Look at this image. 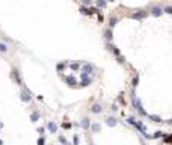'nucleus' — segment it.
Masks as SVG:
<instances>
[{
    "label": "nucleus",
    "mask_w": 172,
    "mask_h": 145,
    "mask_svg": "<svg viewBox=\"0 0 172 145\" xmlns=\"http://www.w3.org/2000/svg\"><path fill=\"white\" fill-rule=\"evenodd\" d=\"M107 2H115V0H107Z\"/></svg>",
    "instance_id": "31"
},
{
    "label": "nucleus",
    "mask_w": 172,
    "mask_h": 145,
    "mask_svg": "<svg viewBox=\"0 0 172 145\" xmlns=\"http://www.w3.org/2000/svg\"><path fill=\"white\" fill-rule=\"evenodd\" d=\"M146 15H148L146 11H143V9H137V11H134V12L131 14V18H134V20H143Z\"/></svg>",
    "instance_id": "2"
},
{
    "label": "nucleus",
    "mask_w": 172,
    "mask_h": 145,
    "mask_svg": "<svg viewBox=\"0 0 172 145\" xmlns=\"http://www.w3.org/2000/svg\"><path fill=\"white\" fill-rule=\"evenodd\" d=\"M2 144H3V142H2V139H0V145H2Z\"/></svg>",
    "instance_id": "32"
},
{
    "label": "nucleus",
    "mask_w": 172,
    "mask_h": 145,
    "mask_svg": "<svg viewBox=\"0 0 172 145\" xmlns=\"http://www.w3.org/2000/svg\"><path fill=\"white\" fill-rule=\"evenodd\" d=\"M0 52H2V53H6L8 52V46L5 42H0Z\"/></svg>",
    "instance_id": "19"
},
{
    "label": "nucleus",
    "mask_w": 172,
    "mask_h": 145,
    "mask_svg": "<svg viewBox=\"0 0 172 145\" xmlns=\"http://www.w3.org/2000/svg\"><path fill=\"white\" fill-rule=\"evenodd\" d=\"M148 118H150L151 121H154V122H162V118L157 116V115H148Z\"/></svg>",
    "instance_id": "14"
},
{
    "label": "nucleus",
    "mask_w": 172,
    "mask_h": 145,
    "mask_svg": "<svg viewBox=\"0 0 172 145\" xmlns=\"http://www.w3.org/2000/svg\"><path fill=\"white\" fill-rule=\"evenodd\" d=\"M62 127H64V129H71V124H70V122H64Z\"/></svg>",
    "instance_id": "27"
},
{
    "label": "nucleus",
    "mask_w": 172,
    "mask_h": 145,
    "mask_svg": "<svg viewBox=\"0 0 172 145\" xmlns=\"http://www.w3.org/2000/svg\"><path fill=\"white\" fill-rule=\"evenodd\" d=\"M92 130L97 133V132H100V125L98 124H92Z\"/></svg>",
    "instance_id": "25"
},
{
    "label": "nucleus",
    "mask_w": 172,
    "mask_h": 145,
    "mask_svg": "<svg viewBox=\"0 0 172 145\" xmlns=\"http://www.w3.org/2000/svg\"><path fill=\"white\" fill-rule=\"evenodd\" d=\"M70 66H71V70H73V71H77V70L80 68V65H79V64H71Z\"/></svg>",
    "instance_id": "23"
},
{
    "label": "nucleus",
    "mask_w": 172,
    "mask_h": 145,
    "mask_svg": "<svg viewBox=\"0 0 172 145\" xmlns=\"http://www.w3.org/2000/svg\"><path fill=\"white\" fill-rule=\"evenodd\" d=\"M104 38H106V40H107L109 42H110V41L113 40V33H112V29H110V27L104 30Z\"/></svg>",
    "instance_id": "10"
},
{
    "label": "nucleus",
    "mask_w": 172,
    "mask_h": 145,
    "mask_svg": "<svg viewBox=\"0 0 172 145\" xmlns=\"http://www.w3.org/2000/svg\"><path fill=\"white\" fill-rule=\"evenodd\" d=\"M82 2H83V5H91L92 0H82Z\"/></svg>",
    "instance_id": "30"
},
{
    "label": "nucleus",
    "mask_w": 172,
    "mask_h": 145,
    "mask_svg": "<svg viewBox=\"0 0 172 145\" xmlns=\"http://www.w3.org/2000/svg\"><path fill=\"white\" fill-rule=\"evenodd\" d=\"M80 12H82L83 15H91V12H89V8H86V6H82V8H80Z\"/></svg>",
    "instance_id": "16"
},
{
    "label": "nucleus",
    "mask_w": 172,
    "mask_h": 145,
    "mask_svg": "<svg viewBox=\"0 0 172 145\" xmlns=\"http://www.w3.org/2000/svg\"><path fill=\"white\" fill-rule=\"evenodd\" d=\"M150 14L154 15V17H160L163 14V8L160 5H151L150 6Z\"/></svg>",
    "instance_id": "1"
},
{
    "label": "nucleus",
    "mask_w": 172,
    "mask_h": 145,
    "mask_svg": "<svg viewBox=\"0 0 172 145\" xmlns=\"http://www.w3.org/2000/svg\"><path fill=\"white\" fill-rule=\"evenodd\" d=\"M118 21H119L118 17H110V18H109V27H110V29H112V27H115Z\"/></svg>",
    "instance_id": "12"
},
{
    "label": "nucleus",
    "mask_w": 172,
    "mask_h": 145,
    "mask_svg": "<svg viewBox=\"0 0 172 145\" xmlns=\"http://www.w3.org/2000/svg\"><path fill=\"white\" fill-rule=\"evenodd\" d=\"M91 112H92V113H101L103 112V106L100 103L92 104V106H91Z\"/></svg>",
    "instance_id": "8"
},
{
    "label": "nucleus",
    "mask_w": 172,
    "mask_h": 145,
    "mask_svg": "<svg viewBox=\"0 0 172 145\" xmlns=\"http://www.w3.org/2000/svg\"><path fill=\"white\" fill-rule=\"evenodd\" d=\"M73 141H74V145H79V136H74Z\"/></svg>",
    "instance_id": "29"
},
{
    "label": "nucleus",
    "mask_w": 172,
    "mask_h": 145,
    "mask_svg": "<svg viewBox=\"0 0 172 145\" xmlns=\"http://www.w3.org/2000/svg\"><path fill=\"white\" fill-rule=\"evenodd\" d=\"M163 12H165V14L172 15V6H165V8H163Z\"/></svg>",
    "instance_id": "20"
},
{
    "label": "nucleus",
    "mask_w": 172,
    "mask_h": 145,
    "mask_svg": "<svg viewBox=\"0 0 172 145\" xmlns=\"http://www.w3.org/2000/svg\"><path fill=\"white\" fill-rule=\"evenodd\" d=\"M30 119H32L33 122H36V121L39 119V113H38V112H33V113L30 115Z\"/></svg>",
    "instance_id": "17"
},
{
    "label": "nucleus",
    "mask_w": 172,
    "mask_h": 145,
    "mask_svg": "<svg viewBox=\"0 0 172 145\" xmlns=\"http://www.w3.org/2000/svg\"><path fill=\"white\" fill-rule=\"evenodd\" d=\"M64 80L68 83L70 86H76L77 85V80L74 79V77H71V76H66V77H64Z\"/></svg>",
    "instance_id": "9"
},
{
    "label": "nucleus",
    "mask_w": 172,
    "mask_h": 145,
    "mask_svg": "<svg viewBox=\"0 0 172 145\" xmlns=\"http://www.w3.org/2000/svg\"><path fill=\"white\" fill-rule=\"evenodd\" d=\"M106 47H107V50H109V52H112V53L115 54V56H119V54H121V52L118 50V47H116V46H113V44H110V42H109Z\"/></svg>",
    "instance_id": "7"
},
{
    "label": "nucleus",
    "mask_w": 172,
    "mask_h": 145,
    "mask_svg": "<svg viewBox=\"0 0 172 145\" xmlns=\"http://www.w3.org/2000/svg\"><path fill=\"white\" fill-rule=\"evenodd\" d=\"M106 121H107V125H110V127H115V125H116V119L112 118V116H109Z\"/></svg>",
    "instance_id": "13"
},
{
    "label": "nucleus",
    "mask_w": 172,
    "mask_h": 145,
    "mask_svg": "<svg viewBox=\"0 0 172 145\" xmlns=\"http://www.w3.org/2000/svg\"><path fill=\"white\" fill-rule=\"evenodd\" d=\"M11 76H12V79L17 82V85H23V82H21V77H20V72H18V70H12V72H11Z\"/></svg>",
    "instance_id": "6"
},
{
    "label": "nucleus",
    "mask_w": 172,
    "mask_h": 145,
    "mask_svg": "<svg viewBox=\"0 0 172 145\" xmlns=\"http://www.w3.org/2000/svg\"><path fill=\"white\" fill-rule=\"evenodd\" d=\"M47 129L50 130V133H56V132H57V125L54 124L53 121H48V124H47Z\"/></svg>",
    "instance_id": "11"
},
{
    "label": "nucleus",
    "mask_w": 172,
    "mask_h": 145,
    "mask_svg": "<svg viewBox=\"0 0 172 145\" xmlns=\"http://www.w3.org/2000/svg\"><path fill=\"white\" fill-rule=\"evenodd\" d=\"M137 85H139V76H134V79H133V88H136Z\"/></svg>",
    "instance_id": "22"
},
{
    "label": "nucleus",
    "mask_w": 172,
    "mask_h": 145,
    "mask_svg": "<svg viewBox=\"0 0 172 145\" xmlns=\"http://www.w3.org/2000/svg\"><path fill=\"white\" fill-rule=\"evenodd\" d=\"M38 145H45V141H44V138H39V139H38Z\"/></svg>",
    "instance_id": "28"
},
{
    "label": "nucleus",
    "mask_w": 172,
    "mask_h": 145,
    "mask_svg": "<svg viewBox=\"0 0 172 145\" xmlns=\"http://www.w3.org/2000/svg\"><path fill=\"white\" fill-rule=\"evenodd\" d=\"M65 65H66V64H59V65L56 66V70H57V71H62V70L65 68Z\"/></svg>",
    "instance_id": "24"
},
{
    "label": "nucleus",
    "mask_w": 172,
    "mask_h": 145,
    "mask_svg": "<svg viewBox=\"0 0 172 145\" xmlns=\"http://www.w3.org/2000/svg\"><path fill=\"white\" fill-rule=\"evenodd\" d=\"M163 136V132H156V135H152V139H159V138H162Z\"/></svg>",
    "instance_id": "21"
},
{
    "label": "nucleus",
    "mask_w": 172,
    "mask_h": 145,
    "mask_svg": "<svg viewBox=\"0 0 172 145\" xmlns=\"http://www.w3.org/2000/svg\"><path fill=\"white\" fill-rule=\"evenodd\" d=\"M106 5H107V0H98L97 2V6L98 8H106Z\"/></svg>",
    "instance_id": "15"
},
{
    "label": "nucleus",
    "mask_w": 172,
    "mask_h": 145,
    "mask_svg": "<svg viewBox=\"0 0 172 145\" xmlns=\"http://www.w3.org/2000/svg\"><path fill=\"white\" fill-rule=\"evenodd\" d=\"M82 72H85V74H92L94 72V65H91V64H83L82 66Z\"/></svg>",
    "instance_id": "5"
},
{
    "label": "nucleus",
    "mask_w": 172,
    "mask_h": 145,
    "mask_svg": "<svg viewBox=\"0 0 172 145\" xmlns=\"http://www.w3.org/2000/svg\"><path fill=\"white\" fill-rule=\"evenodd\" d=\"M91 83H92V79H91L88 74L82 72V83H80V86H89Z\"/></svg>",
    "instance_id": "4"
},
{
    "label": "nucleus",
    "mask_w": 172,
    "mask_h": 145,
    "mask_svg": "<svg viewBox=\"0 0 172 145\" xmlns=\"http://www.w3.org/2000/svg\"><path fill=\"white\" fill-rule=\"evenodd\" d=\"M82 125H83V129H89V119L88 118H83L82 119Z\"/></svg>",
    "instance_id": "18"
},
{
    "label": "nucleus",
    "mask_w": 172,
    "mask_h": 145,
    "mask_svg": "<svg viewBox=\"0 0 172 145\" xmlns=\"http://www.w3.org/2000/svg\"><path fill=\"white\" fill-rule=\"evenodd\" d=\"M59 141H60L62 144H64V145H68V141H66V139H65L64 136H59Z\"/></svg>",
    "instance_id": "26"
},
{
    "label": "nucleus",
    "mask_w": 172,
    "mask_h": 145,
    "mask_svg": "<svg viewBox=\"0 0 172 145\" xmlns=\"http://www.w3.org/2000/svg\"><path fill=\"white\" fill-rule=\"evenodd\" d=\"M20 97H21V101H24V103H29L32 100V94L29 89H23L21 94H20Z\"/></svg>",
    "instance_id": "3"
}]
</instances>
